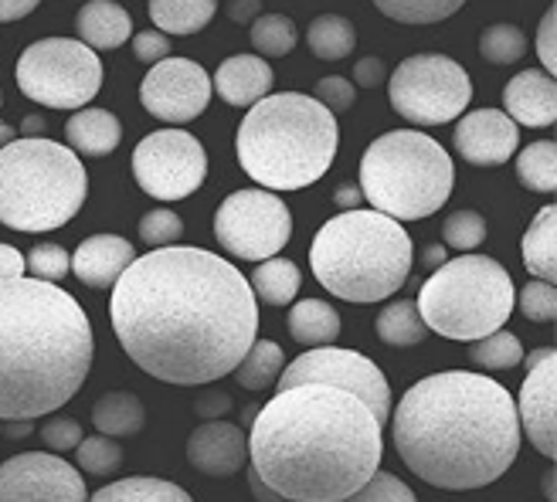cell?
<instances>
[{
    "mask_svg": "<svg viewBox=\"0 0 557 502\" xmlns=\"http://www.w3.org/2000/svg\"><path fill=\"white\" fill-rule=\"evenodd\" d=\"M486 241V217L480 211H453L442 221V244L459 251V255H472Z\"/></svg>",
    "mask_w": 557,
    "mask_h": 502,
    "instance_id": "39",
    "label": "cell"
},
{
    "mask_svg": "<svg viewBox=\"0 0 557 502\" xmlns=\"http://www.w3.org/2000/svg\"><path fill=\"white\" fill-rule=\"evenodd\" d=\"M469 360L483 371H517L523 364V340L510 329H496L490 337L469 343Z\"/></svg>",
    "mask_w": 557,
    "mask_h": 502,
    "instance_id": "35",
    "label": "cell"
},
{
    "mask_svg": "<svg viewBox=\"0 0 557 502\" xmlns=\"http://www.w3.org/2000/svg\"><path fill=\"white\" fill-rule=\"evenodd\" d=\"M360 193L371 211L392 221H422L445 208L456 187V166L432 136L392 129L360 156Z\"/></svg>",
    "mask_w": 557,
    "mask_h": 502,
    "instance_id": "8",
    "label": "cell"
},
{
    "mask_svg": "<svg viewBox=\"0 0 557 502\" xmlns=\"http://www.w3.org/2000/svg\"><path fill=\"white\" fill-rule=\"evenodd\" d=\"M517 401L520 435L531 438L544 459H557V350L527 371Z\"/></svg>",
    "mask_w": 557,
    "mask_h": 502,
    "instance_id": "17",
    "label": "cell"
},
{
    "mask_svg": "<svg viewBox=\"0 0 557 502\" xmlns=\"http://www.w3.org/2000/svg\"><path fill=\"white\" fill-rule=\"evenodd\" d=\"M0 105H4V92H0Z\"/></svg>",
    "mask_w": 557,
    "mask_h": 502,
    "instance_id": "63",
    "label": "cell"
},
{
    "mask_svg": "<svg viewBox=\"0 0 557 502\" xmlns=\"http://www.w3.org/2000/svg\"><path fill=\"white\" fill-rule=\"evenodd\" d=\"M225 11H228L232 24H256L262 17V4H259V0H232Z\"/></svg>",
    "mask_w": 557,
    "mask_h": 502,
    "instance_id": "52",
    "label": "cell"
},
{
    "mask_svg": "<svg viewBox=\"0 0 557 502\" xmlns=\"http://www.w3.org/2000/svg\"><path fill=\"white\" fill-rule=\"evenodd\" d=\"M296 384H326L347 390V394L360 398L381 425L392 417V384L381 374V367L371 356L357 350H341V347H317L299 353L293 364H286L283 377L275 380V390H289Z\"/></svg>",
    "mask_w": 557,
    "mask_h": 502,
    "instance_id": "14",
    "label": "cell"
},
{
    "mask_svg": "<svg viewBox=\"0 0 557 502\" xmlns=\"http://www.w3.org/2000/svg\"><path fill=\"white\" fill-rule=\"evenodd\" d=\"M293 214L272 190L248 187L221 201L214 214V238L242 262H269L289 244Z\"/></svg>",
    "mask_w": 557,
    "mask_h": 502,
    "instance_id": "12",
    "label": "cell"
},
{
    "mask_svg": "<svg viewBox=\"0 0 557 502\" xmlns=\"http://www.w3.org/2000/svg\"><path fill=\"white\" fill-rule=\"evenodd\" d=\"M92 353V323L65 289L32 275L0 283V422L65 407L86 384Z\"/></svg>",
    "mask_w": 557,
    "mask_h": 502,
    "instance_id": "4",
    "label": "cell"
},
{
    "mask_svg": "<svg viewBox=\"0 0 557 502\" xmlns=\"http://www.w3.org/2000/svg\"><path fill=\"white\" fill-rule=\"evenodd\" d=\"M337 116L313 96L272 92L245 113L235 153L262 190L283 193L313 187L337 160Z\"/></svg>",
    "mask_w": 557,
    "mask_h": 502,
    "instance_id": "5",
    "label": "cell"
},
{
    "mask_svg": "<svg viewBox=\"0 0 557 502\" xmlns=\"http://www.w3.org/2000/svg\"><path fill=\"white\" fill-rule=\"evenodd\" d=\"M387 75H392V72H387V65L371 54V59H360L354 65V78L350 81H354V86H360V89H377L381 81H387Z\"/></svg>",
    "mask_w": 557,
    "mask_h": 502,
    "instance_id": "50",
    "label": "cell"
},
{
    "mask_svg": "<svg viewBox=\"0 0 557 502\" xmlns=\"http://www.w3.org/2000/svg\"><path fill=\"white\" fill-rule=\"evenodd\" d=\"M32 431H35L32 422H8V425H4V435H8V438H27Z\"/></svg>",
    "mask_w": 557,
    "mask_h": 502,
    "instance_id": "58",
    "label": "cell"
},
{
    "mask_svg": "<svg viewBox=\"0 0 557 502\" xmlns=\"http://www.w3.org/2000/svg\"><path fill=\"white\" fill-rule=\"evenodd\" d=\"M228 411H232V394L221 387H208L194 398V414H198L201 422H225Z\"/></svg>",
    "mask_w": 557,
    "mask_h": 502,
    "instance_id": "48",
    "label": "cell"
},
{
    "mask_svg": "<svg viewBox=\"0 0 557 502\" xmlns=\"http://www.w3.org/2000/svg\"><path fill=\"white\" fill-rule=\"evenodd\" d=\"M14 139H17L14 126H8L4 120H0V150H4V147H11V143H14Z\"/></svg>",
    "mask_w": 557,
    "mask_h": 502,
    "instance_id": "61",
    "label": "cell"
},
{
    "mask_svg": "<svg viewBox=\"0 0 557 502\" xmlns=\"http://www.w3.org/2000/svg\"><path fill=\"white\" fill-rule=\"evenodd\" d=\"M377 11L398 24H438L462 11L459 0H377Z\"/></svg>",
    "mask_w": 557,
    "mask_h": 502,
    "instance_id": "38",
    "label": "cell"
},
{
    "mask_svg": "<svg viewBox=\"0 0 557 502\" xmlns=\"http://www.w3.org/2000/svg\"><path fill=\"white\" fill-rule=\"evenodd\" d=\"M89 198V174L65 143L14 139L0 150V225L24 235L65 228Z\"/></svg>",
    "mask_w": 557,
    "mask_h": 502,
    "instance_id": "7",
    "label": "cell"
},
{
    "mask_svg": "<svg viewBox=\"0 0 557 502\" xmlns=\"http://www.w3.org/2000/svg\"><path fill=\"white\" fill-rule=\"evenodd\" d=\"M214 0H150V17L160 35H198L211 24Z\"/></svg>",
    "mask_w": 557,
    "mask_h": 502,
    "instance_id": "28",
    "label": "cell"
},
{
    "mask_svg": "<svg viewBox=\"0 0 557 502\" xmlns=\"http://www.w3.org/2000/svg\"><path fill=\"white\" fill-rule=\"evenodd\" d=\"M211 96V75L190 59H163L147 72L144 86H139V102H144L147 113L174 126L198 120Z\"/></svg>",
    "mask_w": 557,
    "mask_h": 502,
    "instance_id": "15",
    "label": "cell"
},
{
    "mask_svg": "<svg viewBox=\"0 0 557 502\" xmlns=\"http://www.w3.org/2000/svg\"><path fill=\"white\" fill-rule=\"evenodd\" d=\"M0 502H89V489L65 459L24 452L0 465Z\"/></svg>",
    "mask_w": 557,
    "mask_h": 502,
    "instance_id": "16",
    "label": "cell"
},
{
    "mask_svg": "<svg viewBox=\"0 0 557 502\" xmlns=\"http://www.w3.org/2000/svg\"><path fill=\"white\" fill-rule=\"evenodd\" d=\"M92 425L106 438H133L147 425V407L129 390H109L92 404Z\"/></svg>",
    "mask_w": 557,
    "mask_h": 502,
    "instance_id": "26",
    "label": "cell"
},
{
    "mask_svg": "<svg viewBox=\"0 0 557 502\" xmlns=\"http://www.w3.org/2000/svg\"><path fill=\"white\" fill-rule=\"evenodd\" d=\"M256 417H259V407H245V411H242V425H245V431L252 428Z\"/></svg>",
    "mask_w": 557,
    "mask_h": 502,
    "instance_id": "62",
    "label": "cell"
},
{
    "mask_svg": "<svg viewBox=\"0 0 557 502\" xmlns=\"http://www.w3.org/2000/svg\"><path fill=\"white\" fill-rule=\"evenodd\" d=\"M129 45H133L136 62H144V65H160L163 59H171V48H174L171 38L160 35L157 27H153V32H136L129 38Z\"/></svg>",
    "mask_w": 557,
    "mask_h": 502,
    "instance_id": "47",
    "label": "cell"
},
{
    "mask_svg": "<svg viewBox=\"0 0 557 502\" xmlns=\"http://www.w3.org/2000/svg\"><path fill=\"white\" fill-rule=\"evenodd\" d=\"M537 54L544 62V72H557V8H550L537 27Z\"/></svg>",
    "mask_w": 557,
    "mask_h": 502,
    "instance_id": "49",
    "label": "cell"
},
{
    "mask_svg": "<svg viewBox=\"0 0 557 502\" xmlns=\"http://www.w3.org/2000/svg\"><path fill=\"white\" fill-rule=\"evenodd\" d=\"M75 32L86 48L113 51L133 38V21L116 0H89V4L75 14Z\"/></svg>",
    "mask_w": 557,
    "mask_h": 502,
    "instance_id": "23",
    "label": "cell"
},
{
    "mask_svg": "<svg viewBox=\"0 0 557 502\" xmlns=\"http://www.w3.org/2000/svg\"><path fill=\"white\" fill-rule=\"evenodd\" d=\"M48 133V120L41 113H27L21 120V139H45Z\"/></svg>",
    "mask_w": 557,
    "mask_h": 502,
    "instance_id": "57",
    "label": "cell"
},
{
    "mask_svg": "<svg viewBox=\"0 0 557 502\" xmlns=\"http://www.w3.org/2000/svg\"><path fill=\"white\" fill-rule=\"evenodd\" d=\"M418 262H422V268L432 275L435 268H442L445 262H449V248H445V244H435V241H432V244H425V248H422V259H418Z\"/></svg>",
    "mask_w": 557,
    "mask_h": 502,
    "instance_id": "56",
    "label": "cell"
},
{
    "mask_svg": "<svg viewBox=\"0 0 557 502\" xmlns=\"http://www.w3.org/2000/svg\"><path fill=\"white\" fill-rule=\"evenodd\" d=\"M306 45L320 62H344L357 48V27L341 14H320L306 27Z\"/></svg>",
    "mask_w": 557,
    "mask_h": 502,
    "instance_id": "30",
    "label": "cell"
},
{
    "mask_svg": "<svg viewBox=\"0 0 557 502\" xmlns=\"http://www.w3.org/2000/svg\"><path fill=\"white\" fill-rule=\"evenodd\" d=\"M14 78L32 102L78 113L102 89V62L75 38H41L21 51Z\"/></svg>",
    "mask_w": 557,
    "mask_h": 502,
    "instance_id": "10",
    "label": "cell"
},
{
    "mask_svg": "<svg viewBox=\"0 0 557 502\" xmlns=\"http://www.w3.org/2000/svg\"><path fill=\"white\" fill-rule=\"evenodd\" d=\"M381 455L371 407L326 384L275 390L248 428V465L286 502H341L374 479Z\"/></svg>",
    "mask_w": 557,
    "mask_h": 502,
    "instance_id": "2",
    "label": "cell"
},
{
    "mask_svg": "<svg viewBox=\"0 0 557 502\" xmlns=\"http://www.w3.org/2000/svg\"><path fill=\"white\" fill-rule=\"evenodd\" d=\"M504 113L520 126L544 129L557 120V81L541 68L517 72L504 89Z\"/></svg>",
    "mask_w": 557,
    "mask_h": 502,
    "instance_id": "21",
    "label": "cell"
},
{
    "mask_svg": "<svg viewBox=\"0 0 557 502\" xmlns=\"http://www.w3.org/2000/svg\"><path fill=\"white\" fill-rule=\"evenodd\" d=\"M89 502H194L190 492H184L177 482H166L157 476H133L102 486Z\"/></svg>",
    "mask_w": 557,
    "mask_h": 502,
    "instance_id": "32",
    "label": "cell"
},
{
    "mask_svg": "<svg viewBox=\"0 0 557 502\" xmlns=\"http://www.w3.org/2000/svg\"><path fill=\"white\" fill-rule=\"evenodd\" d=\"M139 241H144L150 251L157 248H174L184 235V221L177 211L171 208H157V211H147L144 217H139Z\"/></svg>",
    "mask_w": 557,
    "mask_h": 502,
    "instance_id": "41",
    "label": "cell"
},
{
    "mask_svg": "<svg viewBox=\"0 0 557 502\" xmlns=\"http://www.w3.org/2000/svg\"><path fill=\"white\" fill-rule=\"evenodd\" d=\"M187 462L201 476L232 479L248 465V435L242 425L228 422H205L187 438Z\"/></svg>",
    "mask_w": 557,
    "mask_h": 502,
    "instance_id": "19",
    "label": "cell"
},
{
    "mask_svg": "<svg viewBox=\"0 0 557 502\" xmlns=\"http://www.w3.org/2000/svg\"><path fill=\"white\" fill-rule=\"evenodd\" d=\"M35 11H38L35 0H0V24L21 21L27 14H35Z\"/></svg>",
    "mask_w": 557,
    "mask_h": 502,
    "instance_id": "54",
    "label": "cell"
},
{
    "mask_svg": "<svg viewBox=\"0 0 557 502\" xmlns=\"http://www.w3.org/2000/svg\"><path fill=\"white\" fill-rule=\"evenodd\" d=\"M453 147L469 166H504L520 150V129L504 109H476L459 116Z\"/></svg>",
    "mask_w": 557,
    "mask_h": 502,
    "instance_id": "18",
    "label": "cell"
},
{
    "mask_svg": "<svg viewBox=\"0 0 557 502\" xmlns=\"http://www.w3.org/2000/svg\"><path fill=\"white\" fill-rule=\"evenodd\" d=\"M513 305H520V313L531 323H554L557 319V292L550 283H541V278L527 283Z\"/></svg>",
    "mask_w": 557,
    "mask_h": 502,
    "instance_id": "43",
    "label": "cell"
},
{
    "mask_svg": "<svg viewBox=\"0 0 557 502\" xmlns=\"http://www.w3.org/2000/svg\"><path fill=\"white\" fill-rule=\"evenodd\" d=\"M341 502H418V495L408 489L405 479L392 476V472H374V479L364 486V489H357L354 495L341 499Z\"/></svg>",
    "mask_w": 557,
    "mask_h": 502,
    "instance_id": "44",
    "label": "cell"
},
{
    "mask_svg": "<svg viewBox=\"0 0 557 502\" xmlns=\"http://www.w3.org/2000/svg\"><path fill=\"white\" fill-rule=\"evenodd\" d=\"M374 332L387 347H418L429 340V326L422 323V316H418L411 299L387 302L374 319Z\"/></svg>",
    "mask_w": 557,
    "mask_h": 502,
    "instance_id": "31",
    "label": "cell"
},
{
    "mask_svg": "<svg viewBox=\"0 0 557 502\" xmlns=\"http://www.w3.org/2000/svg\"><path fill=\"white\" fill-rule=\"evenodd\" d=\"M27 275V259L14 244H0V283H14Z\"/></svg>",
    "mask_w": 557,
    "mask_h": 502,
    "instance_id": "51",
    "label": "cell"
},
{
    "mask_svg": "<svg viewBox=\"0 0 557 502\" xmlns=\"http://www.w3.org/2000/svg\"><path fill=\"white\" fill-rule=\"evenodd\" d=\"M333 204L347 208V211H357L360 204H364V193H360L357 184H341L337 190H333Z\"/></svg>",
    "mask_w": 557,
    "mask_h": 502,
    "instance_id": "55",
    "label": "cell"
},
{
    "mask_svg": "<svg viewBox=\"0 0 557 502\" xmlns=\"http://www.w3.org/2000/svg\"><path fill=\"white\" fill-rule=\"evenodd\" d=\"M547 353H554V347H541V350H534L531 356H523V367H527V371H531V367H537V364H541V360H544Z\"/></svg>",
    "mask_w": 557,
    "mask_h": 502,
    "instance_id": "60",
    "label": "cell"
},
{
    "mask_svg": "<svg viewBox=\"0 0 557 502\" xmlns=\"http://www.w3.org/2000/svg\"><path fill=\"white\" fill-rule=\"evenodd\" d=\"M109 323L133 364L174 387L235 374L259 340V302L248 278L208 248L139 255L109 292Z\"/></svg>",
    "mask_w": 557,
    "mask_h": 502,
    "instance_id": "1",
    "label": "cell"
},
{
    "mask_svg": "<svg viewBox=\"0 0 557 502\" xmlns=\"http://www.w3.org/2000/svg\"><path fill=\"white\" fill-rule=\"evenodd\" d=\"M520 438L513 394L472 371L422 377L392 411L398 459L422 482L449 492L504 479L520 455Z\"/></svg>",
    "mask_w": 557,
    "mask_h": 502,
    "instance_id": "3",
    "label": "cell"
},
{
    "mask_svg": "<svg viewBox=\"0 0 557 502\" xmlns=\"http://www.w3.org/2000/svg\"><path fill=\"white\" fill-rule=\"evenodd\" d=\"M520 251H523L527 272L541 278V283L554 286V278H557V208L537 211V217L531 221V228H527V235L520 241Z\"/></svg>",
    "mask_w": 557,
    "mask_h": 502,
    "instance_id": "27",
    "label": "cell"
},
{
    "mask_svg": "<svg viewBox=\"0 0 557 502\" xmlns=\"http://www.w3.org/2000/svg\"><path fill=\"white\" fill-rule=\"evenodd\" d=\"M248 286H252L256 302L289 305V302H296V296L302 289V272L289 259H269V262H259L252 268V278H248Z\"/></svg>",
    "mask_w": 557,
    "mask_h": 502,
    "instance_id": "29",
    "label": "cell"
},
{
    "mask_svg": "<svg viewBox=\"0 0 557 502\" xmlns=\"http://www.w3.org/2000/svg\"><path fill=\"white\" fill-rule=\"evenodd\" d=\"M38 435L51 452H75L82 444V425L75 422V417H62V414L48 417Z\"/></svg>",
    "mask_w": 557,
    "mask_h": 502,
    "instance_id": "46",
    "label": "cell"
},
{
    "mask_svg": "<svg viewBox=\"0 0 557 502\" xmlns=\"http://www.w3.org/2000/svg\"><path fill=\"white\" fill-rule=\"evenodd\" d=\"M65 139L75 156H109L123 143V123L109 109H78L65 123Z\"/></svg>",
    "mask_w": 557,
    "mask_h": 502,
    "instance_id": "24",
    "label": "cell"
},
{
    "mask_svg": "<svg viewBox=\"0 0 557 502\" xmlns=\"http://www.w3.org/2000/svg\"><path fill=\"white\" fill-rule=\"evenodd\" d=\"M283 371H286L283 347H278L275 340H256L252 350L245 353V360L235 367L232 377L245 390H265V387H272L278 377H283Z\"/></svg>",
    "mask_w": 557,
    "mask_h": 502,
    "instance_id": "33",
    "label": "cell"
},
{
    "mask_svg": "<svg viewBox=\"0 0 557 502\" xmlns=\"http://www.w3.org/2000/svg\"><path fill=\"white\" fill-rule=\"evenodd\" d=\"M517 180L531 193H554L557 190V143L537 139L517 153Z\"/></svg>",
    "mask_w": 557,
    "mask_h": 502,
    "instance_id": "34",
    "label": "cell"
},
{
    "mask_svg": "<svg viewBox=\"0 0 557 502\" xmlns=\"http://www.w3.org/2000/svg\"><path fill=\"white\" fill-rule=\"evenodd\" d=\"M27 272L38 283H62V278L72 272V255L54 241H38L32 251H27Z\"/></svg>",
    "mask_w": 557,
    "mask_h": 502,
    "instance_id": "42",
    "label": "cell"
},
{
    "mask_svg": "<svg viewBox=\"0 0 557 502\" xmlns=\"http://www.w3.org/2000/svg\"><path fill=\"white\" fill-rule=\"evenodd\" d=\"M527 54V35L517 24H490L480 35V59L490 65H517Z\"/></svg>",
    "mask_w": 557,
    "mask_h": 502,
    "instance_id": "37",
    "label": "cell"
},
{
    "mask_svg": "<svg viewBox=\"0 0 557 502\" xmlns=\"http://www.w3.org/2000/svg\"><path fill=\"white\" fill-rule=\"evenodd\" d=\"M289 337L302 347H330L341 337V313L326 305L323 299H299L293 302V310L286 316Z\"/></svg>",
    "mask_w": 557,
    "mask_h": 502,
    "instance_id": "25",
    "label": "cell"
},
{
    "mask_svg": "<svg viewBox=\"0 0 557 502\" xmlns=\"http://www.w3.org/2000/svg\"><path fill=\"white\" fill-rule=\"evenodd\" d=\"M75 462H78V472L106 479V476H116L123 468V449L116 444V438L92 435V438H82V444L75 449Z\"/></svg>",
    "mask_w": 557,
    "mask_h": 502,
    "instance_id": "40",
    "label": "cell"
},
{
    "mask_svg": "<svg viewBox=\"0 0 557 502\" xmlns=\"http://www.w3.org/2000/svg\"><path fill=\"white\" fill-rule=\"evenodd\" d=\"M272 86H275V72L259 54H232L211 75V89L218 92V99L238 109L259 105L265 96H272Z\"/></svg>",
    "mask_w": 557,
    "mask_h": 502,
    "instance_id": "22",
    "label": "cell"
},
{
    "mask_svg": "<svg viewBox=\"0 0 557 502\" xmlns=\"http://www.w3.org/2000/svg\"><path fill=\"white\" fill-rule=\"evenodd\" d=\"M245 479H248V489H252V495H256L259 502H286L272 486H265V479L259 476V472H256L252 465H245Z\"/></svg>",
    "mask_w": 557,
    "mask_h": 502,
    "instance_id": "53",
    "label": "cell"
},
{
    "mask_svg": "<svg viewBox=\"0 0 557 502\" xmlns=\"http://www.w3.org/2000/svg\"><path fill=\"white\" fill-rule=\"evenodd\" d=\"M313 99H317L320 105H326L333 116H341V113H350V109H354L357 89H354V81H350V78H344V75H330V78H320V81H317Z\"/></svg>",
    "mask_w": 557,
    "mask_h": 502,
    "instance_id": "45",
    "label": "cell"
},
{
    "mask_svg": "<svg viewBox=\"0 0 557 502\" xmlns=\"http://www.w3.org/2000/svg\"><path fill=\"white\" fill-rule=\"evenodd\" d=\"M208 177V153L187 129H157L133 150V180L153 201H184L201 190Z\"/></svg>",
    "mask_w": 557,
    "mask_h": 502,
    "instance_id": "13",
    "label": "cell"
},
{
    "mask_svg": "<svg viewBox=\"0 0 557 502\" xmlns=\"http://www.w3.org/2000/svg\"><path fill=\"white\" fill-rule=\"evenodd\" d=\"M317 283L347 302L392 299L411 275L414 244L405 225L371 208L330 217L310 244Z\"/></svg>",
    "mask_w": 557,
    "mask_h": 502,
    "instance_id": "6",
    "label": "cell"
},
{
    "mask_svg": "<svg viewBox=\"0 0 557 502\" xmlns=\"http://www.w3.org/2000/svg\"><path fill=\"white\" fill-rule=\"evenodd\" d=\"M387 99L411 126H445L456 123L472 102V78L449 54H408L387 75Z\"/></svg>",
    "mask_w": 557,
    "mask_h": 502,
    "instance_id": "11",
    "label": "cell"
},
{
    "mask_svg": "<svg viewBox=\"0 0 557 502\" xmlns=\"http://www.w3.org/2000/svg\"><path fill=\"white\" fill-rule=\"evenodd\" d=\"M296 24L286 14H262L252 24V48L259 51V59H286L296 48Z\"/></svg>",
    "mask_w": 557,
    "mask_h": 502,
    "instance_id": "36",
    "label": "cell"
},
{
    "mask_svg": "<svg viewBox=\"0 0 557 502\" xmlns=\"http://www.w3.org/2000/svg\"><path fill=\"white\" fill-rule=\"evenodd\" d=\"M136 262L133 241L120 235H92L86 238L72 255V272L86 289L96 292H113L123 272Z\"/></svg>",
    "mask_w": 557,
    "mask_h": 502,
    "instance_id": "20",
    "label": "cell"
},
{
    "mask_svg": "<svg viewBox=\"0 0 557 502\" xmlns=\"http://www.w3.org/2000/svg\"><path fill=\"white\" fill-rule=\"evenodd\" d=\"M541 486H544V492H547V502H554V499H557V472H554V468H547V476L541 479Z\"/></svg>",
    "mask_w": 557,
    "mask_h": 502,
    "instance_id": "59",
    "label": "cell"
},
{
    "mask_svg": "<svg viewBox=\"0 0 557 502\" xmlns=\"http://www.w3.org/2000/svg\"><path fill=\"white\" fill-rule=\"evenodd\" d=\"M513 302L517 289L504 265L490 255H459L425 278L414 310L429 332L456 343H476L507 326Z\"/></svg>",
    "mask_w": 557,
    "mask_h": 502,
    "instance_id": "9",
    "label": "cell"
}]
</instances>
